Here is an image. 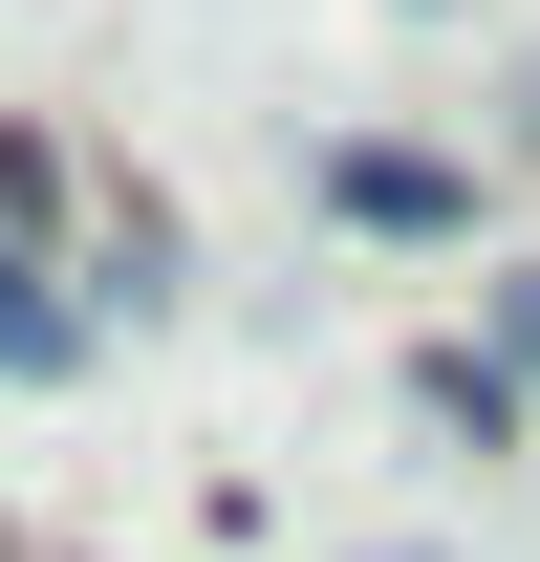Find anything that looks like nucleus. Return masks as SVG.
Wrapping results in <instances>:
<instances>
[{"label": "nucleus", "mask_w": 540, "mask_h": 562, "mask_svg": "<svg viewBox=\"0 0 540 562\" xmlns=\"http://www.w3.org/2000/svg\"><path fill=\"white\" fill-rule=\"evenodd\" d=\"M325 195H346V216H390V238H432V216H454V173H432V151H346Z\"/></svg>", "instance_id": "obj_1"}, {"label": "nucleus", "mask_w": 540, "mask_h": 562, "mask_svg": "<svg viewBox=\"0 0 540 562\" xmlns=\"http://www.w3.org/2000/svg\"><path fill=\"white\" fill-rule=\"evenodd\" d=\"M390 562H410V541H390Z\"/></svg>", "instance_id": "obj_4"}, {"label": "nucleus", "mask_w": 540, "mask_h": 562, "mask_svg": "<svg viewBox=\"0 0 540 562\" xmlns=\"http://www.w3.org/2000/svg\"><path fill=\"white\" fill-rule=\"evenodd\" d=\"M432 432H475V454H497V432H519V368H475V347H432Z\"/></svg>", "instance_id": "obj_3"}, {"label": "nucleus", "mask_w": 540, "mask_h": 562, "mask_svg": "<svg viewBox=\"0 0 540 562\" xmlns=\"http://www.w3.org/2000/svg\"><path fill=\"white\" fill-rule=\"evenodd\" d=\"M0 368H87V325L44 303V260H22V238H0Z\"/></svg>", "instance_id": "obj_2"}]
</instances>
